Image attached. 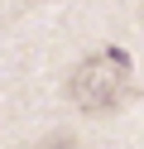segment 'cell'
<instances>
[{"label": "cell", "mask_w": 144, "mask_h": 149, "mask_svg": "<svg viewBox=\"0 0 144 149\" xmlns=\"http://www.w3.org/2000/svg\"><path fill=\"white\" fill-rule=\"evenodd\" d=\"M130 87V58L125 53H96L67 72V101L77 111H111Z\"/></svg>", "instance_id": "obj_1"}, {"label": "cell", "mask_w": 144, "mask_h": 149, "mask_svg": "<svg viewBox=\"0 0 144 149\" xmlns=\"http://www.w3.org/2000/svg\"><path fill=\"white\" fill-rule=\"evenodd\" d=\"M34 149H82V144H77L72 135H48L43 144H34Z\"/></svg>", "instance_id": "obj_2"}]
</instances>
